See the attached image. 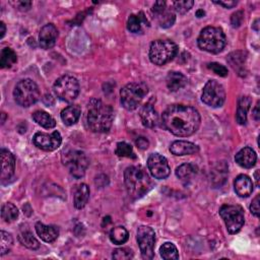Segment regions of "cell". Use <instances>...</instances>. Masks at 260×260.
Segmentation results:
<instances>
[{
  "label": "cell",
  "mask_w": 260,
  "mask_h": 260,
  "mask_svg": "<svg viewBox=\"0 0 260 260\" xmlns=\"http://www.w3.org/2000/svg\"><path fill=\"white\" fill-rule=\"evenodd\" d=\"M162 122L163 126L172 135L187 138L198 132L202 118L200 112L193 107L172 105L163 113Z\"/></svg>",
  "instance_id": "1"
},
{
  "label": "cell",
  "mask_w": 260,
  "mask_h": 260,
  "mask_svg": "<svg viewBox=\"0 0 260 260\" xmlns=\"http://www.w3.org/2000/svg\"><path fill=\"white\" fill-rule=\"evenodd\" d=\"M124 182L129 197L133 200L143 198L152 188V180L143 166L128 167L124 172Z\"/></svg>",
  "instance_id": "2"
},
{
  "label": "cell",
  "mask_w": 260,
  "mask_h": 260,
  "mask_svg": "<svg viewBox=\"0 0 260 260\" xmlns=\"http://www.w3.org/2000/svg\"><path fill=\"white\" fill-rule=\"evenodd\" d=\"M114 121V111L111 106L99 100H92L89 105L88 124L94 133H107Z\"/></svg>",
  "instance_id": "3"
},
{
  "label": "cell",
  "mask_w": 260,
  "mask_h": 260,
  "mask_svg": "<svg viewBox=\"0 0 260 260\" xmlns=\"http://www.w3.org/2000/svg\"><path fill=\"white\" fill-rule=\"evenodd\" d=\"M227 43L225 33L222 29L216 27L205 28L198 39L199 47L209 53L218 54L223 51Z\"/></svg>",
  "instance_id": "4"
},
{
  "label": "cell",
  "mask_w": 260,
  "mask_h": 260,
  "mask_svg": "<svg viewBox=\"0 0 260 260\" xmlns=\"http://www.w3.org/2000/svg\"><path fill=\"white\" fill-rule=\"evenodd\" d=\"M148 93L149 88L144 83L128 84L120 91L121 104L126 110L134 111L141 105Z\"/></svg>",
  "instance_id": "5"
},
{
  "label": "cell",
  "mask_w": 260,
  "mask_h": 260,
  "mask_svg": "<svg viewBox=\"0 0 260 260\" xmlns=\"http://www.w3.org/2000/svg\"><path fill=\"white\" fill-rule=\"evenodd\" d=\"M178 53V46L171 40H156L151 44L150 59L161 67L170 62Z\"/></svg>",
  "instance_id": "6"
},
{
  "label": "cell",
  "mask_w": 260,
  "mask_h": 260,
  "mask_svg": "<svg viewBox=\"0 0 260 260\" xmlns=\"http://www.w3.org/2000/svg\"><path fill=\"white\" fill-rule=\"evenodd\" d=\"M40 90L35 82L30 79L22 80L18 83L14 91L16 102L22 107H30L40 99Z\"/></svg>",
  "instance_id": "7"
},
{
  "label": "cell",
  "mask_w": 260,
  "mask_h": 260,
  "mask_svg": "<svg viewBox=\"0 0 260 260\" xmlns=\"http://www.w3.org/2000/svg\"><path fill=\"white\" fill-rule=\"evenodd\" d=\"M53 90L61 101L73 102L80 94V84L78 80L72 76H63L55 82Z\"/></svg>",
  "instance_id": "8"
},
{
  "label": "cell",
  "mask_w": 260,
  "mask_h": 260,
  "mask_svg": "<svg viewBox=\"0 0 260 260\" xmlns=\"http://www.w3.org/2000/svg\"><path fill=\"white\" fill-rule=\"evenodd\" d=\"M220 216L224 220L230 234L238 233L245 223L244 211L240 206L224 205L220 209Z\"/></svg>",
  "instance_id": "9"
},
{
  "label": "cell",
  "mask_w": 260,
  "mask_h": 260,
  "mask_svg": "<svg viewBox=\"0 0 260 260\" xmlns=\"http://www.w3.org/2000/svg\"><path fill=\"white\" fill-rule=\"evenodd\" d=\"M63 164L68 167L70 173L77 179L85 176L89 167V160L84 152L70 151L62 157Z\"/></svg>",
  "instance_id": "10"
},
{
  "label": "cell",
  "mask_w": 260,
  "mask_h": 260,
  "mask_svg": "<svg viewBox=\"0 0 260 260\" xmlns=\"http://www.w3.org/2000/svg\"><path fill=\"white\" fill-rule=\"evenodd\" d=\"M202 100L210 107H222L226 101V92L224 87L218 81H209L204 88Z\"/></svg>",
  "instance_id": "11"
},
{
  "label": "cell",
  "mask_w": 260,
  "mask_h": 260,
  "mask_svg": "<svg viewBox=\"0 0 260 260\" xmlns=\"http://www.w3.org/2000/svg\"><path fill=\"white\" fill-rule=\"evenodd\" d=\"M138 242L144 259H152L155 254L156 233L148 226H142L138 230Z\"/></svg>",
  "instance_id": "12"
},
{
  "label": "cell",
  "mask_w": 260,
  "mask_h": 260,
  "mask_svg": "<svg viewBox=\"0 0 260 260\" xmlns=\"http://www.w3.org/2000/svg\"><path fill=\"white\" fill-rule=\"evenodd\" d=\"M148 169L152 176L159 180L166 179L171 174V168L167 159L160 154H152L149 157Z\"/></svg>",
  "instance_id": "13"
},
{
  "label": "cell",
  "mask_w": 260,
  "mask_h": 260,
  "mask_svg": "<svg viewBox=\"0 0 260 260\" xmlns=\"http://www.w3.org/2000/svg\"><path fill=\"white\" fill-rule=\"evenodd\" d=\"M152 13L154 18L160 25V27L164 29H168L172 27L176 21L175 13L172 9L167 6L166 2H157L155 3Z\"/></svg>",
  "instance_id": "14"
},
{
  "label": "cell",
  "mask_w": 260,
  "mask_h": 260,
  "mask_svg": "<svg viewBox=\"0 0 260 260\" xmlns=\"http://www.w3.org/2000/svg\"><path fill=\"white\" fill-rule=\"evenodd\" d=\"M33 143L38 149H41L45 152H53L60 147L62 139L58 132H54L51 135L37 133L34 136Z\"/></svg>",
  "instance_id": "15"
},
{
  "label": "cell",
  "mask_w": 260,
  "mask_h": 260,
  "mask_svg": "<svg viewBox=\"0 0 260 260\" xmlns=\"http://www.w3.org/2000/svg\"><path fill=\"white\" fill-rule=\"evenodd\" d=\"M58 38V31L53 24L45 25L39 34V43L43 49H51L55 46Z\"/></svg>",
  "instance_id": "16"
},
{
  "label": "cell",
  "mask_w": 260,
  "mask_h": 260,
  "mask_svg": "<svg viewBox=\"0 0 260 260\" xmlns=\"http://www.w3.org/2000/svg\"><path fill=\"white\" fill-rule=\"evenodd\" d=\"M0 155H2V180H9L15 174L16 159L10 151L5 149L2 150Z\"/></svg>",
  "instance_id": "17"
},
{
  "label": "cell",
  "mask_w": 260,
  "mask_h": 260,
  "mask_svg": "<svg viewBox=\"0 0 260 260\" xmlns=\"http://www.w3.org/2000/svg\"><path fill=\"white\" fill-rule=\"evenodd\" d=\"M170 152L175 156H189L200 152L199 146L186 141L174 142L170 147Z\"/></svg>",
  "instance_id": "18"
},
{
  "label": "cell",
  "mask_w": 260,
  "mask_h": 260,
  "mask_svg": "<svg viewBox=\"0 0 260 260\" xmlns=\"http://www.w3.org/2000/svg\"><path fill=\"white\" fill-rule=\"evenodd\" d=\"M235 161L242 168L250 169L256 164L257 156L253 149L246 147L242 149L240 152H238V154L235 157Z\"/></svg>",
  "instance_id": "19"
},
{
  "label": "cell",
  "mask_w": 260,
  "mask_h": 260,
  "mask_svg": "<svg viewBox=\"0 0 260 260\" xmlns=\"http://www.w3.org/2000/svg\"><path fill=\"white\" fill-rule=\"evenodd\" d=\"M143 124L148 128H154L159 123V114L152 104H146L140 113Z\"/></svg>",
  "instance_id": "20"
},
{
  "label": "cell",
  "mask_w": 260,
  "mask_h": 260,
  "mask_svg": "<svg viewBox=\"0 0 260 260\" xmlns=\"http://www.w3.org/2000/svg\"><path fill=\"white\" fill-rule=\"evenodd\" d=\"M236 193L240 198H248L253 192L252 180L247 175H239L234 182Z\"/></svg>",
  "instance_id": "21"
},
{
  "label": "cell",
  "mask_w": 260,
  "mask_h": 260,
  "mask_svg": "<svg viewBox=\"0 0 260 260\" xmlns=\"http://www.w3.org/2000/svg\"><path fill=\"white\" fill-rule=\"evenodd\" d=\"M36 232L38 236L47 243H52L54 242L58 236H59V231L55 226H47L44 225L43 223H37L36 224Z\"/></svg>",
  "instance_id": "22"
},
{
  "label": "cell",
  "mask_w": 260,
  "mask_h": 260,
  "mask_svg": "<svg viewBox=\"0 0 260 260\" xmlns=\"http://www.w3.org/2000/svg\"><path fill=\"white\" fill-rule=\"evenodd\" d=\"M166 84L171 92H177L187 85V78L178 72H171L167 76Z\"/></svg>",
  "instance_id": "23"
},
{
  "label": "cell",
  "mask_w": 260,
  "mask_h": 260,
  "mask_svg": "<svg viewBox=\"0 0 260 260\" xmlns=\"http://www.w3.org/2000/svg\"><path fill=\"white\" fill-rule=\"evenodd\" d=\"M81 114H82L81 107L78 105H72V106H69L68 108H65L61 112V119L65 125L72 126L79 121Z\"/></svg>",
  "instance_id": "24"
},
{
  "label": "cell",
  "mask_w": 260,
  "mask_h": 260,
  "mask_svg": "<svg viewBox=\"0 0 260 260\" xmlns=\"http://www.w3.org/2000/svg\"><path fill=\"white\" fill-rule=\"evenodd\" d=\"M89 199H90L89 186L85 183L79 185L76 190V193H75V201H74L76 209H78V210L84 209L87 206Z\"/></svg>",
  "instance_id": "25"
},
{
  "label": "cell",
  "mask_w": 260,
  "mask_h": 260,
  "mask_svg": "<svg viewBox=\"0 0 260 260\" xmlns=\"http://www.w3.org/2000/svg\"><path fill=\"white\" fill-rule=\"evenodd\" d=\"M252 101L249 97H241L238 101L236 120L239 124L244 125L247 122V113L250 109Z\"/></svg>",
  "instance_id": "26"
},
{
  "label": "cell",
  "mask_w": 260,
  "mask_h": 260,
  "mask_svg": "<svg viewBox=\"0 0 260 260\" xmlns=\"http://www.w3.org/2000/svg\"><path fill=\"white\" fill-rule=\"evenodd\" d=\"M198 174V167L192 164H182L176 169V176L182 181H188Z\"/></svg>",
  "instance_id": "27"
},
{
  "label": "cell",
  "mask_w": 260,
  "mask_h": 260,
  "mask_svg": "<svg viewBox=\"0 0 260 260\" xmlns=\"http://www.w3.org/2000/svg\"><path fill=\"white\" fill-rule=\"evenodd\" d=\"M33 119L36 123L47 129L54 128L56 126L55 119L45 111H36L33 114Z\"/></svg>",
  "instance_id": "28"
},
{
  "label": "cell",
  "mask_w": 260,
  "mask_h": 260,
  "mask_svg": "<svg viewBox=\"0 0 260 260\" xmlns=\"http://www.w3.org/2000/svg\"><path fill=\"white\" fill-rule=\"evenodd\" d=\"M18 61V56L16 52L11 48H4L0 56V65L2 69H11Z\"/></svg>",
  "instance_id": "29"
},
{
  "label": "cell",
  "mask_w": 260,
  "mask_h": 260,
  "mask_svg": "<svg viewBox=\"0 0 260 260\" xmlns=\"http://www.w3.org/2000/svg\"><path fill=\"white\" fill-rule=\"evenodd\" d=\"M148 24V21L146 20L143 13H141L139 16L132 15L128 18L127 21V28L130 32L133 33H140L142 31L143 24Z\"/></svg>",
  "instance_id": "30"
},
{
  "label": "cell",
  "mask_w": 260,
  "mask_h": 260,
  "mask_svg": "<svg viewBox=\"0 0 260 260\" xmlns=\"http://www.w3.org/2000/svg\"><path fill=\"white\" fill-rule=\"evenodd\" d=\"M129 238V233L124 227L113 228L110 232V240L116 245H121L127 242Z\"/></svg>",
  "instance_id": "31"
},
{
  "label": "cell",
  "mask_w": 260,
  "mask_h": 260,
  "mask_svg": "<svg viewBox=\"0 0 260 260\" xmlns=\"http://www.w3.org/2000/svg\"><path fill=\"white\" fill-rule=\"evenodd\" d=\"M18 217H19V210L15 205L8 203L3 206L2 218L5 222L13 223L18 219Z\"/></svg>",
  "instance_id": "32"
},
{
  "label": "cell",
  "mask_w": 260,
  "mask_h": 260,
  "mask_svg": "<svg viewBox=\"0 0 260 260\" xmlns=\"http://www.w3.org/2000/svg\"><path fill=\"white\" fill-rule=\"evenodd\" d=\"M160 253L163 259L165 260H171V259H178L179 258V253L177 247L171 243V242H166L163 244L160 248Z\"/></svg>",
  "instance_id": "33"
},
{
  "label": "cell",
  "mask_w": 260,
  "mask_h": 260,
  "mask_svg": "<svg viewBox=\"0 0 260 260\" xmlns=\"http://www.w3.org/2000/svg\"><path fill=\"white\" fill-rule=\"evenodd\" d=\"M18 238H19L20 243L29 249L36 250L40 247L39 241L33 236V234L31 232H28V231L23 232L19 235Z\"/></svg>",
  "instance_id": "34"
},
{
  "label": "cell",
  "mask_w": 260,
  "mask_h": 260,
  "mask_svg": "<svg viewBox=\"0 0 260 260\" xmlns=\"http://www.w3.org/2000/svg\"><path fill=\"white\" fill-rule=\"evenodd\" d=\"M13 236L6 231H2V233H0V252H2V255L9 253L13 247Z\"/></svg>",
  "instance_id": "35"
},
{
  "label": "cell",
  "mask_w": 260,
  "mask_h": 260,
  "mask_svg": "<svg viewBox=\"0 0 260 260\" xmlns=\"http://www.w3.org/2000/svg\"><path fill=\"white\" fill-rule=\"evenodd\" d=\"M116 155L118 157H122V158H129V159H136L137 156L133 150V147L128 145L127 143H118L117 144V148L115 151Z\"/></svg>",
  "instance_id": "36"
},
{
  "label": "cell",
  "mask_w": 260,
  "mask_h": 260,
  "mask_svg": "<svg viewBox=\"0 0 260 260\" xmlns=\"http://www.w3.org/2000/svg\"><path fill=\"white\" fill-rule=\"evenodd\" d=\"M173 6H174V10L177 13L184 15L192 9V7L194 6V2L193 0H182V2H175Z\"/></svg>",
  "instance_id": "37"
},
{
  "label": "cell",
  "mask_w": 260,
  "mask_h": 260,
  "mask_svg": "<svg viewBox=\"0 0 260 260\" xmlns=\"http://www.w3.org/2000/svg\"><path fill=\"white\" fill-rule=\"evenodd\" d=\"M112 257L117 260H127L134 258V252L129 248H118L113 252Z\"/></svg>",
  "instance_id": "38"
},
{
  "label": "cell",
  "mask_w": 260,
  "mask_h": 260,
  "mask_svg": "<svg viewBox=\"0 0 260 260\" xmlns=\"http://www.w3.org/2000/svg\"><path fill=\"white\" fill-rule=\"evenodd\" d=\"M208 68L213 71L216 75L220 76V77H227L228 76V69L226 67H224V65L220 64V63H217V62H212L208 65Z\"/></svg>",
  "instance_id": "39"
},
{
  "label": "cell",
  "mask_w": 260,
  "mask_h": 260,
  "mask_svg": "<svg viewBox=\"0 0 260 260\" xmlns=\"http://www.w3.org/2000/svg\"><path fill=\"white\" fill-rule=\"evenodd\" d=\"M243 21V13L242 12H237L235 14H233L232 18H231V24L233 28H239L242 24Z\"/></svg>",
  "instance_id": "40"
},
{
  "label": "cell",
  "mask_w": 260,
  "mask_h": 260,
  "mask_svg": "<svg viewBox=\"0 0 260 260\" xmlns=\"http://www.w3.org/2000/svg\"><path fill=\"white\" fill-rule=\"evenodd\" d=\"M250 211L255 217H259V195L252 201L251 206H250Z\"/></svg>",
  "instance_id": "41"
},
{
  "label": "cell",
  "mask_w": 260,
  "mask_h": 260,
  "mask_svg": "<svg viewBox=\"0 0 260 260\" xmlns=\"http://www.w3.org/2000/svg\"><path fill=\"white\" fill-rule=\"evenodd\" d=\"M136 145L139 149L141 150H147L150 146V142L146 139V138H139L137 141H136Z\"/></svg>",
  "instance_id": "42"
},
{
  "label": "cell",
  "mask_w": 260,
  "mask_h": 260,
  "mask_svg": "<svg viewBox=\"0 0 260 260\" xmlns=\"http://www.w3.org/2000/svg\"><path fill=\"white\" fill-rule=\"evenodd\" d=\"M16 7L18 8V10L26 12V11H29L31 9L32 3L31 2H17Z\"/></svg>",
  "instance_id": "43"
},
{
  "label": "cell",
  "mask_w": 260,
  "mask_h": 260,
  "mask_svg": "<svg viewBox=\"0 0 260 260\" xmlns=\"http://www.w3.org/2000/svg\"><path fill=\"white\" fill-rule=\"evenodd\" d=\"M216 5H219V6H222L226 9H233L237 6V2H215Z\"/></svg>",
  "instance_id": "44"
},
{
  "label": "cell",
  "mask_w": 260,
  "mask_h": 260,
  "mask_svg": "<svg viewBox=\"0 0 260 260\" xmlns=\"http://www.w3.org/2000/svg\"><path fill=\"white\" fill-rule=\"evenodd\" d=\"M253 117H254V119L256 120V121H258L259 120V102L256 104V106H255V108H254V110H253Z\"/></svg>",
  "instance_id": "45"
},
{
  "label": "cell",
  "mask_w": 260,
  "mask_h": 260,
  "mask_svg": "<svg viewBox=\"0 0 260 260\" xmlns=\"http://www.w3.org/2000/svg\"><path fill=\"white\" fill-rule=\"evenodd\" d=\"M0 29H2V31H0V33H2V35H0V38H4L5 35H6V32H7V28H6V25L4 22L0 23Z\"/></svg>",
  "instance_id": "46"
},
{
  "label": "cell",
  "mask_w": 260,
  "mask_h": 260,
  "mask_svg": "<svg viewBox=\"0 0 260 260\" xmlns=\"http://www.w3.org/2000/svg\"><path fill=\"white\" fill-rule=\"evenodd\" d=\"M205 16H206V13H205L204 10H199V11L197 12V17H198V18H203V17H205Z\"/></svg>",
  "instance_id": "47"
},
{
  "label": "cell",
  "mask_w": 260,
  "mask_h": 260,
  "mask_svg": "<svg viewBox=\"0 0 260 260\" xmlns=\"http://www.w3.org/2000/svg\"><path fill=\"white\" fill-rule=\"evenodd\" d=\"M254 177H255V181H256V185L259 186V170H257L254 174Z\"/></svg>",
  "instance_id": "48"
},
{
  "label": "cell",
  "mask_w": 260,
  "mask_h": 260,
  "mask_svg": "<svg viewBox=\"0 0 260 260\" xmlns=\"http://www.w3.org/2000/svg\"><path fill=\"white\" fill-rule=\"evenodd\" d=\"M3 115H4V117H5V113H3ZM4 123H5V118L3 119V124H4Z\"/></svg>",
  "instance_id": "49"
}]
</instances>
